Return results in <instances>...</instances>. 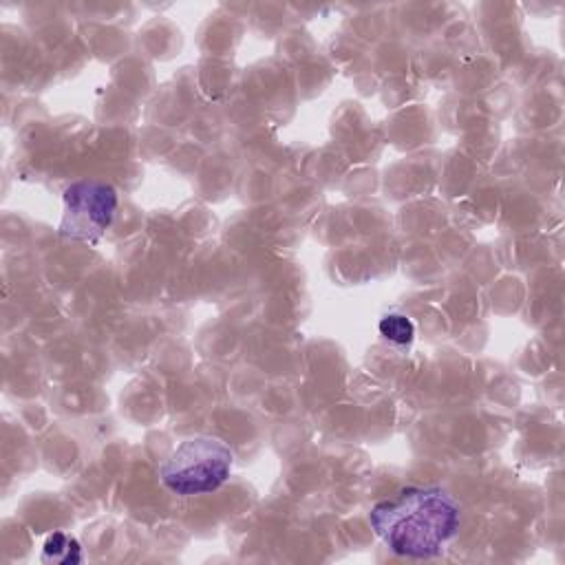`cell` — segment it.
Masks as SVG:
<instances>
[{
  "label": "cell",
  "instance_id": "obj_5",
  "mask_svg": "<svg viewBox=\"0 0 565 565\" xmlns=\"http://www.w3.org/2000/svg\"><path fill=\"white\" fill-rule=\"evenodd\" d=\"M380 335L395 349L408 351L415 340V322L406 313H386L380 324Z\"/></svg>",
  "mask_w": 565,
  "mask_h": 565
},
{
  "label": "cell",
  "instance_id": "obj_3",
  "mask_svg": "<svg viewBox=\"0 0 565 565\" xmlns=\"http://www.w3.org/2000/svg\"><path fill=\"white\" fill-rule=\"evenodd\" d=\"M117 212V192L102 181H77L64 190L60 234L71 241L97 243Z\"/></svg>",
  "mask_w": 565,
  "mask_h": 565
},
{
  "label": "cell",
  "instance_id": "obj_2",
  "mask_svg": "<svg viewBox=\"0 0 565 565\" xmlns=\"http://www.w3.org/2000/svg\"><path fill=\"white\" fill-rule=\"evenodd\" d=\"M232 448L212 435L183 439L159 466V477L168 490L181 497L214 492L232 472Z\"/></svg>",
  "mask_w": 565,
  "mask_h": 565
},
{
  "label": "cell",
  "instance_id": "obj_4",
  "mask_svg": "<svg viewBox=\"0 0 565 565\" xmlns=\"http://www.w3.org/2000/svg\"><path fill=\"white\" fill-rule=\"evenodd\" d=\"M42 561L73 565V563L82 561V547L75 536H71L66 532H53L46 536V541L42 545Z\"/></svg>",
  "mask_w": 565,
  "mask_h": 565
},
{
  "label": "cell",
  "instance_id": "obj_1",
  "mask_svg": "<svg viewBox=\"0 0 565 565\" xmlns=\"http://www.w3.org/2000/svg\"><path fill=\"white\" fill-rule=\"evenodd\" d=\"M459 503L439 486H406L371 510V525L382 543L406 558H433L455 539Z\"/></svg>",
  "mask_w": 565,
  "mask_h": 565
}]
</instances>
